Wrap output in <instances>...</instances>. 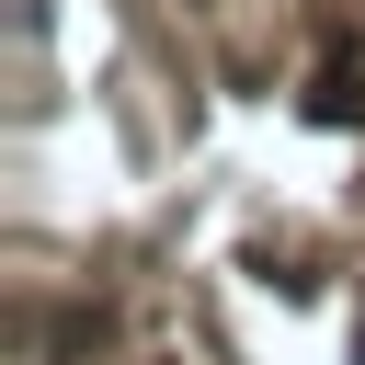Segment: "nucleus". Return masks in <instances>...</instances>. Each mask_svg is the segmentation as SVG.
Returning a JSON list of instances; mask_svg holds the SVG:
<instances>
[]
</instances>
